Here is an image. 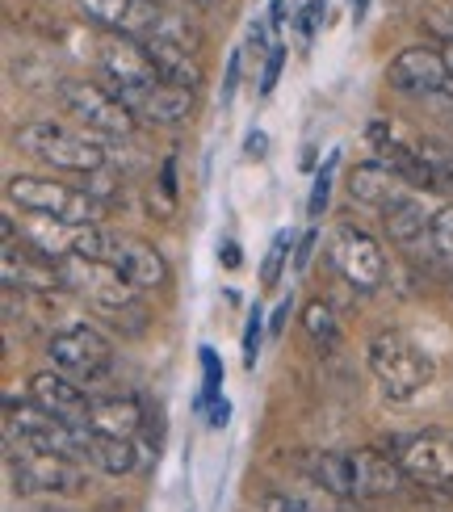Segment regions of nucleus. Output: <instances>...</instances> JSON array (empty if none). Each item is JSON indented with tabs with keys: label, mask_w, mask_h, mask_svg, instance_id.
<instances>
[{
	"label": "nucleus",
	"mask_w": 453,
	"mask_h": 512,
	"mask_svg": "<svg viewBox=\"0 0 453 512\" xmlns=\"http://www.w3.org/2000/svg\"><path fill=\"white\" fill-rule=\"evenodd\" d=\"M349 194L357 206H370V210H391L395 202H403V181L386 168L382 160L374 164H357L349 173Z\"/></svg>",
	"instance_id": "18"
},
{
	"label": "nucleus",
	"mask_w": 453,
	"mask_h": 512,
	"mask_svg": "<svg viewBox=\"0 0 453 512\" xmlns=\"http://www.w3.org/2000/svg\"><path fill=\"white\" fill-rule=\"evenodd\" d=\"M386 80L395 84L399 93H412V97H453V76H449V63L441 51L433 47H407L391 59V72Z\"/></svg>",
	"instance_id": "10"
},
{
	"label": "nucleus",
	"mask_w": 453,
	"mask_h": 512,
	"mask_svg": "<svg viewBox=\"0 0 453 512\" xmlns=\"http://www.w3.org/2000/svg\"><path fill=\"white\" fill-rule=\"evenodd\" d=\"M294 466L302 471V479L307 483H319L328 487V492L336 496H353V466H349V454H336V450H311V454H298Z\"/></svg>",
	"instance_id": "20"
},
{
	"label": "nucleus",
	"mask_w": 453,
	"mask_h": 512,
	"mask_svg": "<svg viewBox=\"0 0 453 512\" xmlns=\"http://www.w3.org/2000/svg\"><path fill=\"white\" fill-rule=\"evenodd\" d=\"M122 101L135 110V118H143L151 126H177L193 114V89H181V84H168V80L122 93Z\"/></svg>",
	"instance_id": "14"
},
{
	"label": "nucleus",
	"mask_w": 453,
	"mask_h": 512,
	"mask_svg": "<svg viewBox=\"0 0 453 512\" xmlns=\"http://www.w3.org/2000/svg\"><path fill=\"white\" fill-rule=\"evenodd\" d=\"M433 248L445 265H453V206H441L433 215Z\"/></svg>",
	"instance_id": "29"
},
{
	"label": "nucleus",
	"mask_w": 453,
	"mask_h": 512,
	"mask_svg": "<svg viewBox=\"0 0 453 512\" xmlns=\"http://www.w3.org/2000/svg\"><path fill=\"white\" fill-rule=\"evenodd\" d=\"M332 265L353 290H378L386 277V256H382L378 240H370L353 223H340L332 231Z\"/></svg>",
	"instance_id": "8"
},
{
	"label": "nucleus",
	"mask_w": 453,
	"mask_h": 512,
	"mask_svg": "<svg viewBox=\"0 0 453 512\" xmlns=\"http://www.w3.org/2000/svg\"><path fill=\"white\" fill-rule=\"evenodd\" d=\"M323 13H328V0H311V5L302 9V17H298V34H302V38H311V34L319 30Z\"/></svg>",
	"instance_id": "31"
},
{
	"label": "nucleus",
	"mask_w": 453,
	"mask_h": 512,
	"mask_svg": "<svg viewBox=\"0 0 453 512\" xmlns=\"http://www.w3.org/2000/svg\"><path fill=\"white\" fill-rule=\"evenodd\" d=\"M302 324H307L311 340H319V345H336V336H340V324H336V311L323 303H311L307 311H302Z\"/></svg>",
	"instance_id": "25"
},
{
	"label": "nucleus",
	"mask_w": 453,
	"mask_h": 512,
	"mask_svg": "<svg viewBox=\"0 0 453 512\" xmlns=\"http://www.w3.org/2000/svg\"><path fill=\"white\" fill-rule=\"evenodd\" d=\"M151 38H168V42H177V47H189V51H198V47H202V38H198V30L189 26V17L168 13V9H164L160 26H156V34H151Z\"/></svg>",
	"instance_id": "27"
},
{
	"label": "nucleus",
	"mask_w": 453,
	"mask_h": 512,
	"mask_svg": "<svg viewBox=\"0 0 453 512\" xmlns=\"http://www.w3.org/2000/svg\"><path fill=\"white\" fill-rule=\"evenodd\" d=\"M336 152L328 156V164H323L319 168V173H315V189H311V219H319L323 215V206H328V189H332V168H336Z\"/></svg>",
	"instance_id": "30"
},
{
	"label": "nucleus",
	"mask_w": 453,
	"mask_h": 512,
	"mask_svg": "<svg viewBox=\"0 0 453 512\" xmlns=\"http://www.w3.org/2000/svg\"><path fill=\"white\" fill-rule=\"evenodd\" d=\"M315 231H307V236L298 240V248H294V269H307V256H311V248H315Z\"/></svg>",
	"instance_id": "35"
},
{
	"label": "nucleus",
	"mask_w": 453,
	"mask_h": 512,
	"mask_svg": "<svg viewBox=\"0 0 453 512\" xmlns=\"http://www.w3.org/2000/svg\"><path fill=\"white\" fill-rule=\"evenodd\" d=\"M420 156H424L428 168L437 173V185H441V189H453V143L424 139V143H420Z\"/></svg>",
	"instance_id": "26"
},
{
	"label": "nucleus",
	"mask_w": 453,
	"mask_h": 512,
	"mask_svg": "<svg viewBox=\"0 0 453 512\" xmlns=\"http://www.w3.org/2000/svg\"><path fill=\"white\" fill-rule=\"evenodd\" d=\"M89 429L110 433V437H135L143 429V408L135 399L122 395H105L89 403Z\"/></svg>",
	"instance_id": "22"
},
{
	"label": "nucleus",
	"mask_w": 453,
	"mask_h": 512,
	"mask_svg": "<svg viewBox=\"0 0 453 512\" xmlns=\"http://www.w3.org/2000/svg\"><path fill=\"white\" fill-rule=\"evenodd\" d=\"M202 366H206V395L219 387V378H223V370H219V357H214L210 349H202Z\"/></svg>",
	"instance_id": "34"
},
{
	"label": "nucleus",
	"mask_w": 453,
	"mask_h": 512,
	"mask_svg": "<svg viewBox=\"0 0 453 512\" xmlns=\"http://www.w3.org/2000/svg\"><path fill=\"white\" fill-rule=\"evenodd\" d=\"M248 156H265V135L261 131L248 135Z\"/></svg>",
	"instance_id": "37"
},
{
	"label": "nucleus",
	"mask_w": 453,
	"mask_h": 512,
	"mask_svg": "<svg viewBox=\"0 0 453 512\" xmlns=\"http://www.w3.org/2000/svg\"><path fill=\"white\" fill-rule=\"evenodd\" d=\"M282 63H286V51H282V47H273V51H269V63H265V80H261V93H273L277 76H282Z\"/></svg>",
	"instance_id": "33"
},
{
	"label": "nucleus",
	"mask_w": 453,
	"mask_h": 512,
	"mask_svg": "<svg viewBox=\"0 0 453 512\" xmlns=\"http://www.w3.org/2000/svg\"><path fill=\"white\" fill-rule=\"evenodd\" d=\"M13 466V479L21 492H42V496H76L84 492V471L80 462L72 458H59V454H34V450H21V458H9Z\"/></svg>",
	"instance_id": "9"
},
{
	"label": "nucleus",
	"mask_w": 453,
	"mask_h": 512,
	"mask_svg": "<svg viewBox=\"0 0 453 512\" xmlns=\"http://www.w3.org/2000/svg\"><path fill=\"white\" fill-rule=\"evenodd\" d=\"M290 248H294V236H290V231H277L273 244H269V252H265V269H261V286H265V290L277 286V277H282V269H286Z\"/></svg>",
	"instance_id": "28"
},
{
	"label": "nucleus",
	"mask_w": 453,
	"mask_h": 512,
	"mask_svg": "<svg viewBox=\"0 0 453 512\" xmlns=\"http://www.w3.org/2000/svg\"><path fill=\"white\" fill-rule=\"evenodd\" d=\"M17 147L21 152L38 156L42 164L55 168H72V173H101L105 168V147L89 135H76L59 122H26L17 126Z\"/></svg>",
	"instance_id": "2"
},
{
	"label": "nucleus",
	"mask_w": 453,
	"mask_h": 512,
	"mask_svg": "<svg viewBox=\"0 0 453 512\" xmlns=\"http://www.w3.org/2000/svg\"><path fill=\"white\" fill-rule=\"evenodd\" d=\"M231 420V403L227 399H214V412H210V424L214 429H223V424Z\"/></svg>",
	"instance_id": "36"
},
{
	"label": "nucleus",
	"mask_w": 453,
	"mask_h": 512,
	"mask_svg": "<svg viewBox=\"0 0 453 512\" xmlns=\"http://www.w3.org/2000/svg\"><path fill=\"white\" fill-rule=\"evenodd\" d=\"M101 72L114 80V93H131V89H147V84H156L160 72H156V63H151L147 47L139 38H126V34H110L101 42Z\"/></svg>",
	"instance_id": "11"
},
{
	"label": "nucleus",
	"mask_w": 453,
	"mask_h": 512,
	"mask_svg": "<svg viewBox=\"0 0 453 512\" xmlns=\"http://www.w3.org/2000/svg\"><path fill=\"white\" fill-rule=\"evenodd\" d=\"M256 349H261V307L248 315V332H244V357L256 361Z\"/></svg>",
	"instance_id": "32"
},
{
	"label": "nucleus",
	"mask_w": 453,
	"mask_h": 512,
	"mask_svg": "<svg viewBox=\"0 0 453 512\" xmlns=\"http://www.w3.org/2000/svg\"><path fill=\"white\" fill-rule=\"evenodd\" d=\"M370 370L386 399H412L433 382V357L399 332H378L370 340Z\"/></svg>",
	"instance_id": "1"
},
{
	"label": "nucleus",
	"mask_w": 453,
	"mask_h": 512,
	"mask_svg": "<svg viewBox=\"0 0 453 512\" xmlns=\"http://www.w3.org/2000/svg\"><path fill=\"white\" fill-rule=\"evenodd\" d=\"M403 475L428 487V492H453V437L449 433H416V437H386L382 445Z\"/></svg>",
	"instance_id": "6"
},
{
	"label": "nucleus",
	"mask_w": 453,
	"mask_h": 512,
	"mask_svg": "<svg viewBox=\"0 0 453 512\" xmlns=\"http://www.w3.org/2000/svg\"><path fill=\"white\" fill-rule=\"evenodd\" d=\"M441 55H445V63H449V76H453V38H449L445 47H441Z\"/></svg>",
	"instance_id": "40"
},
{
	"label": "nucleus",
	"mask_w": 453,
	"mask_h": 512,
	"mask_svg": "<svg viewBox=\"0 0 453 512\" xmlns=\"http://www.w3.org/2000/svg\"><path fill=\"white\" fill-rule=\"evenodd\" d=\"M353 496L357 500H382V496H399L403 492V466L386 454V450H353Z\"/></svg>",
	"instance_id": "16"
},
{
	"label": "nucleus",
	"mask_w": 453,
	"mask_h": 512,
	"mask_svg": "<svg viewBox=\"0 0 453 512\" xmlns=\"http://www.w3.org/2000/svg\"><path fill=\"white\" fill-rule=\"evenodd\" d=\"M378 160L391 168V173L403 181V185H412V189H441L437 185V173L428 168V160L420 156V147H403L395 139H382L378 143Z\"/></svg>",
	"instance_id": "23"
},
{
	"label": "nucleus",
	"mask_w": 453,
	"mask_h": 512,
	"mask_svg": "<svg viewBox=\"0 0 453 512\" xmlns=\"http://www.w3.org/2000/svg\"><path fill=\"white\" fill-rule=\"evenodd\" d=\"M59 101L68 105L72 118H80L101 139H131L135 135V122H139L135 110L118 93L101 89V84H93V80H63Z\"/></svg>",
	"instance_id": "5"
},
{
	"label": "nucleus",
	"mask_w": 453,
	"mask_h": 512,
	"mask_svg": "<svg viewBox=\"0 0 453 512\" xmlns=\"http://www.w3.org/2000/svg\"><path fill=\"white\" fill-rule=\"evenodd\" d=\"M365 17V0H353V21H361Z\"/></svg>",
	"instance_id": "41"
},
{
	"label": "nucleus",
	"mask_w": 453,
	"mask_h": 512,
	"mask_svg": "<svg viewBox=\"0 0 453 512\" xmlns=\"http://www.w3.org/2000/svg\"><path fill=\"white\" fill-rule=\"evenodd\" d=\"M143 47H147L151 63H156L160 80L181 84V89H198V84H202V63H198V51L177 47V42H168V38H143Z\"/></svg>",
	"instance_id": "19"
},
{
	"label": "nucleus",
	"mask_w": 453,
	"mask_h": 512,
	"mask_svg": "<svg viewBox=\"0 0 453 512\" xmlns=\"http://www.w3.org/2000/svg\"><path fill=\"white\" fill-rule=\"evenodd\" d=\"M290 307H294V303H290V298H286V303H282V307H277V315H273V336H277V332H282V328H286V315H290Z\"/></svg>",
	"instance_id": "38"
},
{
	"label": "nucleus",
	"mask_w": 453,
	"mask_h": 512,
	"mask_svg": "<svg viewBox=\"0 0 453 512\" xmlns=\"http://www.w3.org/2000/svg\"><path fill=\"white\" fill-rule=\"evenodd\" d=\"M89 466H97L105 475H131L139 466L135 437H110V433L89 429Z\"/></svg>",
	"instance_id": "24"
},
{
	"label": "nucleus",
	"mask_w": 453,
	"mask_h": 512,
	"mask_svg": "<svg viewBox=\"0 0 453 512\" xmlns=\"http://www.w3.org/2000/svg\"><path fill=\"white\" fill-rule=\"evenodd\" d=\"M47 353H51L55 366L68 378H76V382H97V378L110 374V366H114L110 340H105L101 332H93L89 324H72V328L55 332Z\"/></svg>",
	"instance_id": "7"
},
{
	"label": "nucleus",
	"mask_w": 453,
	"mask_h": 512,
	"mask_svg": "<svg viewBox=\"0 0 453 512\" xmlns=\"http://www.w3.org/2000/svg\"><path fill=\"white\" fill-rule=\"evenodd\" d=\"M80 13L101 21L105 30L126 34V38H151L164 17V5L156 0H80Z\"/></svg>",
	"instance_id": "12"
},
{
	"label": "nucleus",
	"mask_w": 453,
	"mask_h": 512,
	"mask_svg": "<svg viewBox=\"0 0 453 512\" xmlns=\"http://www.w3.org/2000/svg\"><path fill=\"white\" fill-rule=\"evenodd\" d=\"M30 399L38 408H47L51 416L68 420V424H89V395L80 391V382L68 374H55V370H42L30 378Z\"/></svg>",
	"instance_id": "17"
},
{
	"label": "nucleus",
	"mask_w": 453,
	"mask_h": 512,
	"mask_svg": "<svg viewBox=\"0 0 453 512\" xmlns=\"http://www.w3.org/2000/svg\"><path fill=\"white\" fill-rule=\"evenodd\" d=\"M219 256H223V261H227L231 269L240 265V248H235V244H223V248H219Z\"/></svg>",
	"instance_id": "39"
},
{
	"label": "nucleus",
	"mask_w": 453,
	"mask_h": 512,
	"mask_svg": "<svg viewBox=\"0 0 453 512\" xmlns=\"http://www.w3.org/2000/svg\"><path fill=\"white\" fill-rule=\"evenodd\" d=\"M59 269H63V286L76 290L84 303L97 307L105 319H114V324H122L126 311H139V298H135L139 290L126 282L114 265L89 261V256H63Z\"/></svg>",
	"instance_id": "3"
},
{
	"label": "nucleus",
	"mask_w": 453,
	"mask_h": 512,
	"mask_svg": "<svg viewBox=\"0 0 453 512\" xmlns=\"http://www.w3.org/2000/svg\"><path fill=\"white\" fill-rule=\"evenodd\" d=\"M9 198L21 210H34V215H51L59 223H72V227H89L101 219V198L89 194V189H72V185H59L47 177H13L9 181Z\"/></svg>",
	"instance_id": "4"
},
{
	"label": "nucleus",
	"mask_w": 453,
	"mask_h": 512,
	"mask_svg": "<svg viewBox=\"0 0 453 512\" xmlns=\"http://www.w3.org/2000/svg\"><path fill=\"white\" fill-rule=\"evenodd\" d=\"M0 269H5V286L9 290H38V294H51L63 286V269L55 265V256L38 252L34 244H5V261H0Z\"/></svg>",
	"instance_id": "15"
},
{
	"label": "nucleus",
	"mask_w": 453,
	"mask_h": 512,
	"mask_svg": "<svg viewBox=\"0 0 453 512\" xmlns=\"http://www.w3.org/2000/svg\"><path fill=\"white\" fill-rule=\"evenodd\" d=\"M105 265H114L135 290L164 286V277H168L164 256L135 236H110V244H105Z\"/></svg>",
	"instance_id": "13"
},
{
	"label": "nucleus",
	"mask_w": 453,
	"mask_h": 512,
	"mask_svg": "<svg viewBox=\"0 0 453 512\" xmlns=\"http://www.w3.org/2000/svg\"><path fill=\"white\" fill-rule=\"evenodd\" d=\"M382 219H386V236H391L403 252L433 248V219H424V210H420L412 198H403V202H395L391 210H382ZM433 252H437V248H433Z\"/></svg>",
	"instance_id": "21"
}]
</instances>
